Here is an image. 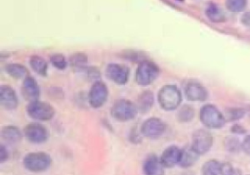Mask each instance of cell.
I'll return each mask as SVG.
<instances>
[{
	"mask_svg": "<svg viewBox=\"0 0 250 175\" xmlns=\"http://www.w3.org/2000/svg\"><path fill=\"white\" fill-rule=\"evenodd\" d=\"M157 100L163 109L173 110L180 106L182 95L177 86L169 84L163 86L159 90L157 94Z\"/></svg>",
	"mask_w": 250,
	"mask_h": 175,
	"instance_id": "1",
	"label": "cell"
},
{
	"mask_svg": "<svg viewBox=\"0 0 250 175\" xmlns=\"http://www.w3.org/2000/svg\"><path fill=\"white\" fill-rule=\"evenodd\" d=\"M200 120L202 124L211 129H219L226 122L225 115L213 105H205L200 109Z\"/></svg>",
	"mask_w": 250,
	"mask_h": 175,
	"instance_id": "2",
	"label": "cell"
},
{
	"mask_svg": "<svg viewBox=\"0 0 250 175\" xmlns=\"http://www.w3.org/2000/svg\"><path fill=\"white\" fill-rule=\"evenodd\" d=\"M138 112V108L131 101L126 99L117 100L111 108V115L114 119L124 122L133 119Z\"/></svg>",
	"mask_w": 250,
	"mask_h": 175,
	"instance_id": "3",
	"label": "cell"
},
{
	"mask_svg": "<svg viewBox=\"0 0 250 175\" xmlns=\"http://www.w3.org/2000/svg\"><path fill=\"white\" fill-rule=\"evenodd\" d=\"M159 74L158 66L149 61H143L137 67L135 79L141 86L151 84Z\"/></svg>",
	"mask_w": 250,
	"mask_h": 175,
	"instance_id": "4",
	"label": "cell"
},
{
	"mask_svg": "<svg viewBox=\"0 0 250 175\" xmlns=\"http://www.w3.org/2000/svg\"><path fill=\"white\" fill-rule=\"evenodd\" d=\"M51 162V156L46 153H29L23 158L24 167L31 172L45 171Z\"/></svg>",
	"mask_w": 250,
	"mask_h": 175,
	"instance_id": "5",
	"label": "cell"
},
{
	"mask_svg": "<svg viewBox=\"0 0 250 175\" xmlns=\"http://www.w3.org/2000/svg\"><path fill=\"white\" fill-rule=\"evenodd\" d=\"M26 111L29 117L39 121L50 120L55 113L52 106L38 100L30 102L26 108Z\"/></svg>",
	"mask_w": 250,
	"mask_h": 175,
	"instance_id": "6",
	"label": "cell"
},
{
	"mask_svg": "<svg viewBox=\"0 0 250 175\" xmlns=\"http://www.w3.org/2000/svg\"><path fill=\"white\" fill-rule=\"evenodd\" d=\"M213 137L211 133L205 129L196 130L192 135L191 147L199 154L206 153L212 147Z\"/></svg>",
	"mask_w": 250,
	"mask_h": 175,
	"instance_id": "7",
	"label": "cell"
},
{
	"mask_svg": "<svg viewBox=\"0 0 250 175\" xmlns=\"http://www.w3.org/2000/svg\"><path fill=\"white\" fill-rule=\"evenodd\" d=\"M166 130L165 123L156 117H150L144 121V123L141 126V132L142 134L149 139H157Z\"/></svg>",
	"mask_w": 250,
	"mask_h": 175,
	"instance_id": "8",
	"label": "cell"
},
{
	"mask_svg": "<svg viewBox=\"0 0 250 175\" xmlns=\"http://www.w3.org/2000/svg\"><path fill=\"white\" fill-rule=\"evenodd\" d=\"M108 91L106 85L102 81H96L88 94V101L91 107L93 108H100L102 107L106 99H107Z\"/></svg>",
	"mask_w": 250,
	"mask_h": 175,
	"instance_id": "9",
	"label": "cell"
},
{
	"mask_svg": "<svg viewBox=\"0 0 250 175\" xmlns=\"http://www.w3.org/2000/svg\"><path fill=\"white\" fill-rule=\"evenodd\" d=\"M24 137L31 143L40 144L48 139V130L40 123H29L23 130Z\"/></svg>",
	"mask_w": 250,
	"mask_h": 175,
	"instance_id": "10",
	"label": "cell"
},
{
	"mask_svg": "<svg viewBox=\"0 0 250 175\" xmlns=\"http://www.w3.org/2000/svg\"><path fill=\"white\" fill-rule=\"evenodd\" d=\"M105 74L114 83L123 85L128 81L129 68L122 65L109 64L105 68Z\"/></svg>",
	"mask_w": 250,
	"mask_h": 175,
	"instance_id": "11",
	"label": "cell"
},
{
	"mask_svg": "<svg viewBox=\"0 0 250 175\" xmlns=\"http://www.w3.org/2000/svg\"><path fill=\"white\" fill-rule=\"evenodd\" d=\"M185 94L189 101H193V102L204 101L207 99V96H208V93L205 87L196 81H189L186 85Z\"/></svg>",
	"mask_w": 250,
	"mask_h": 175,
	"instance_id": "12",
	"label": "cell"
},
{
	"mask_svg": "<svg viewBox=\"0 0 250 175\" xmlns=\"http://www.w3.org/2000/svg\"><path fill=\"white\" fill-rule=\"evenodd\" d=\"M164 168L165 166L161 162L160 158L154 154L148 155L146 158L143 166V170L146 175H164Z\"/></svg>",
	"mask_w": 250,
	"mask_h": 175,
	"instance_id": "13",
	"label": "cell"
},
{
	"mask_svg": "<svg viewBox=\"0 0 250 175\" xmlns=\"http://www.w3.org/2000/svg\"><path fill=\"white\" fill-rule=\"evenodd\" d=\"M0 103L6 109H14L18 106V97L11 86L2 85L0 88Z\"/></svg>",
	"mask_w": 250,
	"mask_h": 175,
	"instance_id": "14",
	"label": "cell"
},
{
	"mask_svg": "<svg viewBox=\"0 0 250 175\" xmlns=\"http://www.w3.org/2000/svg\"><path fill=\"white\" fill-rule=\"evenodd\" d=\"M21 92L24 98L30 102L37 100L40 95V88L36 80L31 76H26L21 85Z\"/></svg>",
	"mask_w": 250,
	"mask_h": 175,
	"instance_id": "15",
	"label": "cell"
},
{
	"mask_svg": "<svg viewBox=\"0 0 250 175\" xmlns=\"http://www.w3.org/2000/svg\"><path fill=\"white\" fill-rule=\"evenodd\" d=\"M181 154H182V150H180L176 146H170L162 153L160 156V160L165 167L170 168L175 166L176 164H179Z\"/></svg>",
	"mask_w": 250,
	"mask_h": 175,
	"instance_id": "16",
	"label": "cell"
},
{
	"mask_svg": "<svg viewBox=\"0 0 250 175\" xmlns=\"http://www.w3.org/2000/svg\"><path fill=\"white\" fill-rule=\"evenodd\" d=\"M199 155L200 154L198 153H196L191 146L187 147L182 150V154H181L179 165L183 168L190 167L197 161Z\"/></svg>",
	"mask_w": 250,
	"mask_h": 175,
	"instance_id": "17",
	"label": "cell"
},
{
	"mask_svg": "<svg viewBox=\"0 0 250 175\" xmlns=\"http://www.w3.org/2000/svg\"><path fill=\"white\" fill-rule=\"evenodd\" d=\"M1 137L4 141L11 143V144H15V143H18L21 141V133L18 127L9 125V126H5L2 128Z\"/></svg>",
	"mask_w": 250,
	"mask_h": 175,
	"instance_id": "18",
	"label": "cell"
},
{
	"mask_svg": "<svg viewBox=\"0 0 250 175\" xmlns=\"http://www.w3.org/2000/svg\"><path fill=\"white\" fill-rule=\"evenodd\" d=\"M205 15L213 22H222L226 20L225 13L223 12V10L213 2L207 5L205 9Z\"/></svg>",
	"mask_w": 250,
	"mask_h": 175,
	"instance_id": "19",
	"label": "cell"
},
{
	"mask_svg": "<svg viewBox=\"0 0 250 175\" xmlns=\"http://www.w3.org/2000/svg\"><path fill=\"white\" fill-rule=\"evenodd\" d=\"M137 108L142 112L148 111L153 105V94L151 91H144L140 94L137 102Z\"/></svg>",
	"mask_w": 250,
	"mask_h": 175,
	"instance_id": "20",
	"label": "cell"
},
{
	"mask_svg": "<svg viewBox=\"0 0 250 175\" xmlns=\"http://www.w3.org/2000/svg\"><path fill=\"white\" fill-rule=\"evenodd\" d=\"M6 72L16 79L25 78L27 76V69L20 64H9L5 66Z\"/></svg>",
	"mask_w": 250,
	"mask_h": 175,
	"instance_id": "21",
	"label": "cell"
},
{
	"mask_svg": "<svg viewBox=\"0 0 250 175\" xmlns=\"http://www.w3.org/2000/svg\"><path fill=\"white\" fill-rule=\"evenodd\" d=\"M29 65L31 68L40 75H45L47 72L48 65L47 62L40 56H32L29 59Z\"/></svg>",
	"mask_w": 250,
	"mask_h": 175,
	"instance_id": "22",
	"label": "cell"
},
{
	"mask_svg": "<svg viewBox=\"0 0 250 175\" xmlns=\"http://www.w3.org/2000/svg\"><path fill=\"white\" fill-rule=\"evenodd\" d=\"M202 175H222V163L212 159L206 161L201 169Z\"/></svg>",
	"mask_w": 250,
	"mask_h": 175,
	"instance_id": "23",
	"label": "cell"
},
{
	"mask_svg": "<svg viewBox=\"0 0 250 175\" xmlns=\"http://www.w3.org/2000/svg\"><path fill=\"white\" fill-rule=\"evenodd\" d=\"M247 6V0H226V7L233 13L242 12Z\"/></svg>",
	"mask_w": 250,
	"mask_h": 175,
	"instance_id": "24",
	"label": "cell"
},
{
	"mask_svg": "<svg viewBox=\"0 0 250 175\" xmlns=\"http://www.w3.org/2000/svg\"><path fill=\"white\" fill-rule=\"evenodd\" d=\"M194 115V112H193V109L189 106H184L181 108L180 111L178 112V117H179V120L180 121H184V122H187V121H189L192 119Z\"/></svg>",
	"mask_w": 250,
	"mask_h": 175,
	"instance_id": "25",
	"label": "cell"
},
{
	"mask_svg": "<svg viewBox=\"0 0 250 175\" xmlns=\"http://www.w3.org/2000/svg\"><path fill=\"white\" fill-rule=\"evenodd\" d=\"M245 111L244 109H238V108H231V109H228L226 110V115H225V118L227 120H230V121H233V120H237L239 118H241L243 115H244Z\"/></svg>",
	"mask_w": 250,
	"mask_h": 175,
	"instance_id": "26",
	"label": "cell"
},
{
	"mask_svg": "<svg viewBox=\"0 0 250 175\" xmlns=\"http://www.w3.org/2000/svg\"><path fill=\"white\" fill-rule=\"evenodd\" d=\"M70 64L74 67H81L87 64V56L83 53H75L70 57Z\"/></svg>",
	"mask_w": 250,
	"mask_h": 175,
	"instance_id": "27",
	"label": "cell"
},
{
	"mask_svg": "<svg viewBox=\"0 0 250 175\" xmlns=\"http://www.w3.org/2000/svg\"><path fill=\"white\" fill-rule=\"evenodd\" d=\"M50 61L52 63V65L54 66H56L57 68H59V69H64L67 66V63H66V60H65L64 56H62L61 54H55V55L51 56Z\"/></svg>",
	"mask_w": 250,
	"mask_h": 175,
	"instance_id": "28",
	"label": "cell"
},
{
	"mask_svg": "<svg viewBox=\"0 0 250 175\" xmlns=\"http://www.w3.org/2000/svg\"><path fill=\"white\" fill-rule=\"evenodd\" d=\"M238 143H239V142H238L237 139H235V138H229V139L227 141L226 145H227V148H228V150H229V152H235V151L239 148V144H238Z\"/></svg>",
	"mask_w": 250,
	"mask_h": 175,
	"instance_id": "29",
	"label": "cell"
},
{
	"mask_svg": "<svg viewBox=\"0 0 250 175\" xmlns=\"http://www.w3.org/2000/svg\"><path fill=\"white\" fill-rule=\"evenodd\" d=\"M233 172H234V169L230 163H228V162L222 163V175H232Z\"/></svg>",
	"mask_w": 250,
	"mask_h": 175,
	"instance_id": "30",
	"label": "cell"
},
{
	"mask_svg": "<svg viewBox=\"0 0 250 175\" xmlns=\"http://www.w3.org/2000/svg\"><path fill=\"white\" fill-rule=\"evenodd\" d=\"M241 22L243 25H245L246 27L250 28V11L245 12L242 17H241Z\"/></svg>",
	"mask_w": 250,
	"mask_h": 175,
	"instance_id": "31",
	"label": "cell"
},
{
	"mask_svg": "<svg viewBox=\"0 0 250 175\" xmlns=\"http://www.w3.org/2000/svg\"><path fill=\"white\" fill-rule=\"evenodd\" d=\"M241 148L243 149V151L250 153V134L247 135L243 140V143L241 144Z\"/></svg>",
	"mask_w": 250,
	"mask_h": 175,
	"instance_id": "32",
	"label": "cell"
},
{
	"mask_svg": "<svg viewBox=\"0 0 250 175\" xmlns=\"http://www.w3.org/2000/svg\"><path fill=\"white\" fill-rule=\"evenodd\" d=\"M0 153H1V156H0V161L1 162H4L7 158H8V153L6 152V149L5 147L2 145L1 146V149H0Z\"/></svg>",
	"mask_w": 250,
	"mask_h": 175,
	"instance_id": "33",
	"label": "cell"
},
{
	"mask_svg": "<svg viewBox=\"0 0 250 175\" xmlns=\"http://www.w3.org/2000/svg\"><path fill=\"white\" fill-rule=\"evenodd\" d=\"M232 131L235 132V133H243V132H244V130L241 128V126H237V125L233 126Z\"/></svg>",
	"mask_w": 250,
	"mask_h": 175,
	"instance_id": "34",
	"label": "cell"
},
{
	"mask_svg": "<svg viewBox=\"0 0 250 175\" xmlns=\"http://www.w3.org/2000/svg\"><path fill=\"white\" fill-rule=\"evenodd\" d=\"M232 175H241V173H240V171H239V170L234 169V172H233V174H232Z\"/></svg>",
	"mask_w": 250,
	"mask_h": 175,
	"instance_id": "35",
	"label": "cell"
}]
</instances>
